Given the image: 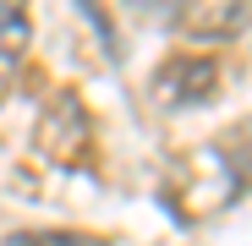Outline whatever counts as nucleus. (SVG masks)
<instances>
[{"instance_id": "obj_6", "label": "nucleus", "mask_w": 252, "mask_h": 246, "mask_svg": "<svg viewBox=\"0 0 252 246\" xmlns=\"http://www.w3.org/2000/svg\"><path fill=\"white\" fill-rule=\"evenodd\" d=\"M176 0H132V11H148V17H159V11H170Z\"/></svg>"}, {"instance_id": "obj_2", "label": "nucleus", "mask_w": 252, "mask_h": 246, "mask_svg": "<svg viewBox=\"0 0 252 246\" xmlns=\"http://www.w3.org/2000/svg\"><path fill=\"white\" fill-rule=\"evenodd\" d=\"M22 50H28V11H22V0H6L0 6V93L11 88Z\"/></svg>"}, {"instance_id": "obj_1", "label": "nucleus", "mask_w": 252, "mask_h": 246, "mask_svg": "<svg viewBox=\"0 0 252 246\" xmlns=\"http://www.w3.org/2000/svg\"><path fill=\"white\" fill-rule=\"evenodd\" d=\"M214 82H220V66L208 60V55H176V60L159 66L154 93L164 104H203L208 93H214Z\"/></svg>"}, {"instance_id": "obj_3", "label": "nucleus", "mask_w": 252, "mask_h": 246, "mask_svg": "<svg viewBox=\"0 0 252 246\" xmlns=\"http://www.w3.org/2000/svg\"><path fill=\"white\" fill-rule=\"evenodd\" d=\"M220 159L230 164L236 186H252V120H247V126H236V132L220 142Z\"/></svg>"}, {"instance_id": "obj_4", "label": "nucleus", "mask_w": 252, "mask_h": 246, "mask_svg": "<svg viewBox=\"0 0 252 246\" xmlns=\"http://www.w3.org/2000/svg\"><path fill=\"white\" fill-rule=\"evenodd\" d=\"M6 246H99V241L71 235V230H17V235H6Z\"/></svg>"}, {"instance_id": "obj_5", "label": "nucleus", "mask_w": 252, "mask_h": 246, "mask_svg": "<svg viewBox=\"0 0 252 246\" xmlns=\"http://www.w3.org/2000/svg\"><path fill=\"white\" fill-rule=\"evenodd\" d=\"M82 6H88V17H94V27H99V44H104V50H115V27L104 22V11H99V0H82Z\"/></svg>"}]
</instances>
